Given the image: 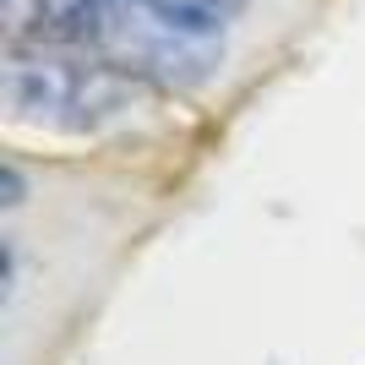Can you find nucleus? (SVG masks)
<instances>
[{
  "label": "nucleus",
  "instance_id": "nucleus-2",
  "mask_svg": "<svg viewBox=\"0 0 365 365\" xmlns=\"http://www.w3.org/2000/svg\"><path fill=\"white\" fill-rule=\"evenodd\" d=\"M148 11H158L164 22H175L180 33H197V38H218L229 22H240V11L251 0H142Z\"/></svg>",
  "mask_w": 365,
  "mask_h": 365
},
{
  "label": "nucleus",
  "instance_id": "nucleus-1",
  "mask_svg": "<svg viewBox=\"0 0 365 365\" xmlns=\"http://www.w3.org/2000/svg\"><path fill=\"white\" fill-rule=\"evenodd\" d=\"M0 104L16 125L49 137H109L153 104L142 76L88 49H16L6 44Z\"/></svg>",
  "mask_w": 365,
  "mask_h": 365
}]
</instances>
